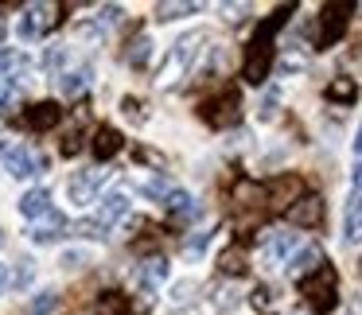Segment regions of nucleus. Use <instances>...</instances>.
<instances>
[{"mask_svg":"<svg viewBox=\"0 0 362 315\" xmlns=\"http://www.w3.org/2000/svg\"><path fill=\"white\" fill-rule=\"evenodd\" d=\"M253 307H261V311H269V307H273V292L269 288H253Z\"/></svg>","mask_w":362,"mask_h":315,"instance_id":"72a5a7b5","label":"nucleus"},{"mask_svg":"<svg viewBox=\"0 0 362 315\" xmlns=\"http://www.w3.org/2000/svg\"><path fill=\"white\" fill-rule=\"evenodd\" d=\"M351 198H362V160L354 164V172H351Z\"/></svg>","mask_w":362,"mask_h":315,"instance_id":"f704fd0d","label":"nucleus"},{"mask_svg":"<svg viewBox=\"0 0 362 315\" xmlns=\"http://www.w3.org/2000/svg\"><path fill=\"white\" fill-rule=\"evenodd\" d=\"M117 152H121L117 129L102 125V129H98V136H94V156H98V160H110V156H117Z\"/></svg>","mask_w":362,"mask_h":315,"instance_id":"dca6fc26","label":"nucleus"},{"mask_svg":"<svg viewBox=\"0 0 362 315\" xmlns=\"http://www.w3.org/2000/svg\"><path fill=\"white\" fill-rule=\"evenodd\" d=\"M121 109H125V117H129V121H136V125L144 121V113H141V102H136V97H125V102H121Z\"/></svg>","mask_w":362,"mask_h":315,"instance_id":"473e14b6","label":"nucleus"},{"mask_svg":"<svg viewBox=\"0 0 362 315\" xmlns=\"http://www.w3.org/2000/svg\"><path fill=\"white\" fill-rule=\"evenodd\" d=\"M20 109V86L16 78H4L0 82V117H12Z\"/></svg>","mask_w":362,"mask_h":315,"instance_id":"412c9836","label":"nucleus"},{"mask_svg":"<svg viewBox=\"0 0 362 315\" xmlns=\"http://www.w3.org/2000/svg\"><path fill=\"white\" fill-rule=\"evenodd\" d=\"M304 59H300V55H284L281 59V63H276V71H281V74H296V71H304Z\"/></svg>","mask_w":362,"mask_h":315,"instance_id":"2f4dec72","label":"nucleus"},{"mask_svg":"<svg viewBox=\"0 0 362 315\" xmlns=\"http://www.w3.org/2000/svg\"><path fill=\"white\" fill-rule=\"evenodd\" d=\"M47 28H51V4H32V8H24L16 32H20V40H24V43H32V40H40Z\"/></svg>","mask_w":362,"mask_h":315,"instance_id":"9d476101","label":"nucleus"},{"mask_svg":"<svg viewBox=\"0 0 362 315\" xmlns=\"http://www.w3.org/2000/svg\"><path fill=\"white\" fill-rule=\"evenodd\" d=\"M226 307H234V292H218V299H203L199 307H183V311L172 315H222Z\"/></svg>","mask_w":362,"mask_h":315,"instance_id":"f3484780","label":"nucleus"},{"mask_svg":"<svg viewBox=\"0 0 362 315\" xmlns=\"http://www.w3.org/2000/svg\"><path fill=\"white\" fill-rule=\"evenodd\" d=\"M55 299H59L55 292H40V296L32 299V315H47L51 307H55Z\"/></svg>","mask_w":362,"mask_h":315,"instance_id":"c85d7f7f","label":"nucleus"},{"mask_svg":"<svg viewBox=\"0 0 362 315\" xmlns=\"http://www.w3.org/2000/svg\"><path fill=\"white\" fill-rule=\"evenodd\" d=\"M203 117L211 121L214 129H226L238 121V90H226V94H218L214 102L203 105Z\"/></svg>","mask_w":362,"mask_h":315,"instance_id":"1a4fd4ad","label":"nucleus"},{"mask_svg":"<svg viewBox=\"0 0 362 315\" xmlns=\"http://www.w3.org/2000/svg\"><path fill=\"white\" fill-rule=\"evenodd\" d=\"M218 268L226 276H242L245 273V253H242V245H230V249H222L218 253Z\"/></svg>","mask_w":362,"mask_h":315,"instance_id":"aec40b11","label":"nucleus"},{"mask_svg":"<svg viewBox=\"0 0 362 315\" xmlns=\"http://www.w3.org/2000/svg\"><path fill=\"white\" fill-rule=\"evenodd\" d=\"M94 315H129V299L121 292H102L94 299Z\"/></svg>","mask_w":362,"mask_h":315,"instance_id":"6ab92c4d","label":"nucleus"},{"mask_svg":"<svg viewBox=\"0 0 362 315\" xmlns=\"http://www.w3.org/2000/svg\"><path fill=\"white\" fill-rule=\"evenodd\" d=\"M354 97H358V86H354L351 78H335L327 86V102H343V105H351Z\"/></svg>","mask_w":362,"mask_h":315,"instance_id":"393cba45","label":"nucleus"},{"mask_svg":"<svg viewBox=\"0 0 362 315\" xmlns=\"http://www.w3.org/2000/svg\"><path fill=\"white\" fill-rule=\"evenodd\" d=\"M354 152H358V160H362V121H358V133H354Z\"/></svg>","mask_w":362,"mask_h":315,"instance_id":"58836bf2","label":"nucleus"},{"mask_svg":"<svg viewBox=\"0 0 362 315\" xmlns=\"http://www.w3.org/2000/svg\"><path fill=\"white\" fill-rule=\"evenodd\" d=\"M0 245H4V234H0Z\"/></svg>","mask_w":362,"mask_h":315,"instance_id":"a19ab883","label":"nucleus"},{"mask_svg":"<svg viewBox=\"0 0 362 315\" xmlns=\"http://www.w3.org/2000/svg\"><path fill=\"white\" fill-rule=\"evenodd\" d=\"M0 156H4V167H8L16 179H32V175L43 172V156L28 144H12V141H0Z\"/></svg>","mask_w":362,"mask_h":315,"instance_id":"39448f33","label":"nucleus"},{"mask_svg":"<svg viewBox=\"0 0 362 315\" xmlns=\"http://www.w3.org/2000/svg\"><path fill=\"white\" fill-rule=\"evenodd\" d=\"M125 214H129V195H121V191H117V195L102 198V206L94 210V218L82 222L78 234H82V237H105L121 218H125Z\"/></svg>","mask_w":362,"mask_h":315,"instance_id":"20e7f679","label":"nucleus"},{"mask_svg":"<svg viewBox=\"0 0 362 315\" xmlns=\"http://www.w3.org/2000/svg\"><path fill=\"white\" fill-rule=\"evenodd\" d=\"M346 4H327V8H323V16H320V32H315V47L320 51H327L331 43L339 40V35H343V28H346Z\"/></svg>","mask_w":362,"mask_h":315,"instance_id":"0eeeda50","label":"nucleus"},{"mask_svg":"<svg viewBox=\"0 0 362 315\" xmlns=\"http://www.w3.org/2000/svg\"><path fill=\"white\" fill-rule=\"evenodd\" d=\"M160 203H164V210L175 214V218H191V214H195V198H191L187 191H168Z\"/></svg>","mask_w":362,"mask_h":315,"instance_id":"a211bd4d","label":"nucleus"},{"mask_svg":"<svg viewBox=\"0 0 362 315\" xmlns=\"http://www.w3.org/2000/svg\"><path fill=\"white\" fill-rule=\"evenodd\" d=\"M195 288H199L195 280H183V284H175V288H172V299H175V304H187V299H195V296H191Z\"/></svg>","mask_w":362,"mask_h":315,"instance_id":"7c9ffc66","label":"nucleus"},{"mask_svg":"<svg viewBox=\"0 0 362 315\" xmlns=\"http://www.w3.org/2000/svg\"><path fill=\"white\" fill-rule=\"evenodd\" d=\"M304 284V299H308V307L312 311H320V315H327L331 307L339 304V296H335V288H339V276H335V268L331 265H320L308 280H300Z\"/></svg>","mask_w":362,"mask_h":315,"instance_id":"7ed1b4c3","label":"nucleus"},{"mask_svg":"<svg viewBox=\"0 0 362 315\" xmlns=\"http://www.w3.org/2000/svg\"><path fill=\"white\" fill-rule=\"evenodd\" d=\"M195 12H199V4H195V0H187V4H160V8H156V20H164V24H168V20L195 16Z\"/></svg>","mask_w":362,"mask_h":315,"instance_id":"a878e982","label":"nucleus"},{"mask_svg":"<svg viewBox=\"0 0 362 315\" xmlns=\"http://www.w3.org/2000/svg\"><path fill=\"white\" fill-rule=\"evenodd\" d=\"M292 249H296V234H288V230H276V234H269L265 242H261V265H269V268L284 265Z\"/></svg>","mask_w":362,"mask_h":315,"instance_id":"6e6552de","label":"nucleus"},{"mask_svg":"<svg viewBox=\"0 0 362 315\" xmlns=\"http://www.w3.org/2000/svg\"><path fill=\"white\" fill-rule=\"evenodd\" d=\"M226 12H230V16H226V20H242V12H245V8H242V4H230V8H226Z\"/></svg>","mask_w":362,"mask_h":315,"instance_id":"4c0bfd02","label":"nucleus"},{"mask_svg":"<svg viewBox=\"0 0 362 315\" xmlns=\"http://www.w3.org/2000/svg\"><path fill=\"white\" fill-rule=\"evenodd\" d=\"M90 78H94V71H90V66H78V71L63 74V82H59V90H63V94H82V90L90 86Z\"/></svg>","mask_w":362,"mask_h":315,"instance_id":"5701e85b","label":"nucleus"},{"mask_svg":"<svg viewBox=\"0 0 362 315\" xmlns=\"http://www.w3.org/2000/svg\"><path fill=\"white\" fill-rule=\"evenodd\" d=\"M148 47H152L148 35H136V40L129 43V51H125V63H129V66H141L144 59H148Z\"/></svg>","mask_w":362,"mask_h":315,"instance_id":"bb28decb","label":"nucleus"},{"mask_svg":"<svg viewBox=\"0 0 362 315\" xmlns=\"http://www.w3.org/2000/svg\"><path fill=\"white\" fill-rule=\"evenodd\" d=\"M203 249H206V234H199V237H191V242H187V249H183V253H187V257H199Z\"/></svg>","mask_w":362,"mask_h":315,"instance_id":"c9c22d12","label":"nucleus"},{"mask_svg":"<svg viewBox=\"0 0 362 315\" xmlns=\"http://www.w3.org/2000/svg\"><path fill=\"white\" fill-rule=\"evenodd\" d=\"M320 265H323V249H320V245H308V249H300L296 257L288 261V276H292V280H308Z\"/></svg>","mask_w":362,"mask_h":315,"instance_id":"f8f14e48","label":"nucleus"},{"mask_svg":"<svg viewBox=\"0 0 362 315\" xmlns=\"http://www.w3.org/2000/svg\"><path fill=\"white\" fill-rule=\"evenodd\" d=\"M59 152H63V156H78V152H82V136L78 133H66L63 144H59Z\"/></svg>","mask_w":362,"mask_h":315,"instance_id":"c756f323","label":"nucleus"},{"mask_svg":"<svg viewBox=\"0 0 362 315\" xmlns=\"http://www.w3.org/2000/svg\"><path fill=\"white\" fill-rule=\"evenodd\" d=\"M63 63V51H47V66H59Z\"/></svg>","mask_w":362,"mask_h":315,"instance_id":"e433bc0d","label":"nucleus"},{"mask_svg":"<svg viewBox=\"0 0 362 315\" xmlns=\"http://www.w3.org/2000/svg\"><path fill=\"white\" fill-rule=\"evenodd\" d=\"M284 16H273L265 20V24L257 28V35H253V43L245 47V82L250 86H261L269 74V66H273V51H269V35L276 32V24H281Z\"/></svg>","mask_w":362,"mask_h":315,"instance_id":"f257e3e1","label":"nucleus"},{"mask_svg":"<svg viewBox=\"0 0 362 315\" xmlns=\"http://www.w3.org/2000/svg\"><path fill=\"white\" fill-rule=\"evenodd\" d=\"M206 35L203 32H191V35H183L180 43H175L172 47V55H168V63L160 66V86H175V82L183 78V74L191 71V66H195V59H199V43H203Z\"/></svg>","mask_w":362,"mask_h":315,"instance_id":"f03ea898","label":"nucleus"},{"mask_svg":"<svg viewBox=\"0 0 362 315\" xmlns=\"http://www.w3.org/2000/svg\"><path fill=\"white\" fill-rule=\"evenodd\" d=\"M8 288V265H0V292Z\"/></svg>","mask_w":362,"mask_h":315,"instance_id":"ea45409f","label":"nucleus"},{"mask_svg":"<svg viewBox=\"0 0 362 315\" xmlns=\"http://www.w3.org/2000/svg\"><path fill=\"white\" fill-rule=\"evenodd\" d=\"M59 117H63V109H59L55 102H43V105H32L24 121H28V129H32V133H47V129L59 125Z\"/></svg>","mask_w":362,"mask_h":315,"instance_id":"ddd939ff","label":"nucleus"},{"mask_svg":"<svg viewBox=\"0 0 362 315\" xmlns=\"http://www.w3.org/2000/svg\"><path fill=\"white\" fill-rule=\"evenodd\" d=\"M20 214H24V218H47L51 214V191L32 187L24 198H20Z\"/></svg>","mask_w":362,"mask_h":315,"instance_id":"4468645a","label":"nucleus"},{"mask_svg":"<svg viewBox=\"0 0 362 315\" xmlns=\"http://www.w3.org/2000/svg\"><path fill=\"white\" fill-rule=\"evenodd\" d=\"M164 276H168V261L164 257H148L141 265V284H144V288H156Z\"/></svg>","mask_w":362,"mask_h":315,"instance_id":"4be33fe9","label":"nucleus"},{"mask_svg":"<svg viewBox=\"0 0 362 315\" xmlns=\"http://www.w3.org/2000/svg\"><path fill=\"white\" fill-rule=\"evenodd\" d=\"M63 230H66V218L51 210L47 222H40V226L32 230V242H35V245H47V242H55V237H63Z\"/></svg>","mask_w":362,"mask_h":315,"instance_id":"2eb2a0df","label":"nucleus"},{"mask_svg":"<svg viewBox=\"0 0 362 315\" xmlns=\"http://www.w3.org/2000/svg\"><path fill=\"white\" fill-rule=\"evenodd\" d=\"M16 66H24V59H20L16 51L0 47V78H12V71H16Z\"/></svg>","mask_w":362,"mask_h":315,"instance_id":"cd10ccee","label":"nucleus"},{"mask_svg":"<svg viewBox=\"0 0 362 315\" xmlns=\"http://www.w3.org/2000/svg\"><path fill=\"white\" fill-rule=\"evenodd\" d=\"M346 242H362V198L346 203Z\"/></svg>","mask_w":362,"mask_h":315,"instance_id":"b1692460","label":"nucleus"},{"mask_svg":"<svg viewBox=\"0 0 362 315\" xmlns=\"http://www.w3.org/2000/svg\"><path fill=\"white\" fill-rule=\"evenodd\" d=\"M105 179H110V172H105V167H94V172H74V175H71V187H66V195H71V203L90 206V203L98 198V191H102Z\"/></svg>","mask_w":362,"mask_h":315,"instance_id":"423d86ee","label":"nucleus"},{"mask_svg":"<svg viewBox=\"0 0 362 315\" xmlns=\"http://www.w3.org/2000/svg\"><path fill=\"white\" fill-rule=\"evenodd\" d=\"M288 222L292 226H320L323 222V198H315V195L296 198V203L288 206Z\"/></svg>","mask_w":362,"mask_h":315,"instance_id":"9b49d317","label":"nucleus"}]
</instances>
